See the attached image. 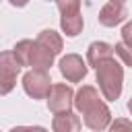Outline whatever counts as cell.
<instances>
[{
	"mask_svg": "<svg viewBox=\"0 0 132 132\" xmlns=\"http://www.w3.org/2000/svg\"><path fill=\"white\" fill-rule=\"evenodd\" d=\"M122 41H126V43L132 45V21L122 27Z\"/></svg>",
	"mask_w": 132,
	"mask_h": 132,
	"instance_id": "2e32d148",
	"label": "cell"
},
{
	"mask_svg": "<svg viewBox=\"0 0 132 132\" xmlns=\"http://www.w3.org/2000/svg\"><path fill=\"white\" fill-rule=\"evenodd\" d=\"M116 47V54L120 56V60L126 64V66H132V45L126 43V41H120L113 45Z\"/></svg>",
	"mask_w": 132,
	"mask_h": 132,
	"instance_id": "5bb4252c",
	"label": "cell"
},
{
	"mask_svg": "<svg viewBox=\"0 0 132 132\" xmlns=\"http://www.w3.org/2000/svg\"><path fill=\"white\" fill-rule=\"evenodd\" d=\"M97 82L99 89L103 93V97L107 101H116L122 95V87H124V68L113 60H105L97 66Z\"/></svg>",
	"mask_w": 132,
	"mask_h": 132,
	"instance_id": "3957f363",
	"label": "cell"
},
{
	"mask_svg": "<svg viewBox=\"0 0 132 132\" xmlns=\"http://www.w3.org/2000/svg\"><path fill=\"white\" fill-rule=\"evenodd\" d=\"M126 19V8L122 2H113L109 0L101 10H99V23L103 27H116Z\"/></svg>",
	"mask_w": 132,
	"mask_h": 132,
	"instance_id": "ba28073f",
	"label": "cell"
},
{
	"mask_svg": "<svg viewBox=\"0 0 132 132\" xmlns=\"http://www.w3.org/2000/svg\"><path fill=\"white\" fill-rule=\"evenodd\" d=\"M23 89L33 99H47V95L52 91V78H50L47 70L31 68L23 76Z\"/></svg>",
	"mask_w": 132,
	"mask_h": 132,
	"instance_id": "277c9868",
	"label": "cell"
},
{
	"mask_svg": "<svg viewBox=\"0 0 132 132\" xmlns=\"http://www.w3.org/2000/svg\"><path fill=\"white\" fill-rule=\"evenodd\" d=\"M52 128L56 132H76V130H80V120L72 111H60L54 116Z\"/></svg>",
	"mask_w": 132,
	"mask_h": 132,
	"instance_id": "30bf717a",
	"label": "cell"
},
{
	"mask_svg": "<svg viewBox=\"0 0 132 132\" xmlns=\"http://www.w3.org/2000/svg\"><path fill=\"white\" fill-rule=\"evenodd\" d=\"M111 130H132V122L128 120H116L113 124H109Z\"/></svg>",
	"mask_w": 132,
	"mask_h": 132,
	"instance_id": "9a60e30c",
	"label": "cell"
},
{
	"mask_svg": "<svg viewBox=\"0 0 132 132\" xmlns=\"http://www.w3.org/2000/svg\"><path fill=\"white\" fill-rule=\"evenodd\" d=\"M60 27H62V31L68 35V37H76L80 31H82V27H85V21H82V14L78 12V14H70V16H62L60 19Z\"/></svg>",
	"mask_w": 132,
	"mask_h": 132,
	"instance_id": "8fae6325",
	"label": "cell"
},
{
	"mask_svg": "<svg viewBox=\"0 0 132 132\" xmlns=\"http://www.w3.org/2000/svg\"><path fill=\"white\" fill-rule=\"evenodd\" d=\"M113 2H122V4H124V2H126V0H113Z\"/></svg>",
	"mask_w": 132,
	"mask_h": 132,
	"instance_id": "d6986e66",
	"label": "cell"
},
{
	"mask_svg": "<svg viewBox=\"0 0 132 132\" xmlns=\"http://www.w3.org/2000/svg\"><path fill=\"white\" fill-rule=\"evenodd\" d=\"M87 64L82 62V58L78 54H66L60 60V74L68 80V82H80L87 76Z\"/></svg>",
	"mask_w": 132,
	"mask_h": 132,
	"instance_id": "52a82bcc",
	"label": "cell"
},
{
	"mask_svg": "<svg viewBox=\"0 0 132 132\" xmlns=\"http://www.w3.org/2000/svg\"><path fill=\"white\" fill-rule=\"evenodd\" d=\"M74 107L82 113L85 126L91 130H105L111 122L109 107L99 99V93L95 87L85 85L74 93Z\"/></svg>",
	"mask_w": 132,
	"mask_h": 132,
	"instance_id": "6da1fadb",
	"label": "cell"
},
{
	"mask_svg": "<svg viewBox=\"0 0 132 132\" xmlns=\"http://www.w3.org/2000/svg\"><path fill=\"white\" fill-rule=\"evenodd\" d=\"M8 2H10L12 6H16V8H21V6H27V2H29V0H8Z\"/></svg>",
	"mask_w": 132,
	"mask_h": 132,
	"instance_id": "e0dca14e",
	"label": "cell"
},
{
	"mask_svg": "<svg viewBox=\"0 0 132 132\" xmlns=\"http://www.w3.org/2000/svg\"><path fill=\"white\" fill-rule=\"evenodd\" d=\"M128 111H130V116H132V97H130V101H128Z\"/></svg>",
	"mask_w": 132,
	"mask_h": 132,
	"instance_id": "ac0fdd59",
	"label": "cell"
},
{
	"mask_svg": "<svg viewBox=\"0 0 132 132\" xmlns=\"http://www.w3.org/2000/svg\"><path fill=\"white\" fill-rule=\"evenodd\" d=\"M37 41L41 43V45H45L50 52H54V54H60L62 52V37L56 33V31H52V29H43L39 35H37Z\"/></svg>",
	"mask_w": 132,
	"mask_h": 132,
	"instance_id": "7c38bea8",
	"label": "cell"
},
{
	"mask_svg": "<svg viewBox=\"0 0 132 132\" xmlns=\"http://www.w3.org/2000/svg\"><path fill=\"white\" fill-rule=\"evenodd\" d=\"M14 54L21 60L23 66H31V68H39V70H50L54 64V52H50L45 45H41L37 39H21L14 45Z\"/></svg>",
	"mask_w": 132,
	"mask_h": 132,
	"instance_id": "7a4b0ae2",
	"label": "cell"
},
{
	"mask_svg": "<svg viewBox=\"0 0 132 132\" xmlns=\"http://www.w3.org/2000/svg\"><path fill=\"white\" fill-rule=\"evenodd\" d=\"M72 105H74V91L64 82L52 85V91L47 95V109L52 113H60V111H70Z\"/></svg>",
	"mask_w": 132,
	"mask_h": 132,
	"instance_id": "8992f818",
	"label": "cell"
},
{
	"mask_svg": "<svg viewBox=\"0 0 132 132\" xmlns=\"http://www.w3.org/2000/svg\"><path fill=\"white\" fill-rule=\"evenodd\" d=\"M58 10L62 16H70V14H78L80 12V0H56Z\"/></svg>",
	"mask_w": 132,
	"mask_h": 132,
	"instance_id": "4fadbf2b",
	"label": "cell"
},
{
	"mask_svg": "<svg viewBox=\"0 0 132 132\" xmlns=\"http://www.w3.org/2000/svg\"><path fill=\"white\" fill-rule=\"evenodd\" d=\"M113 54H116V47L113 45H109L105 41H93L89 45V50H87V62H89V66L97 68L101 62L113 58Z\"/></svg>",
	"mask_w": 132,
	"mask_h": 132,
	"instance_id": "9c48e42d",
	"label": "cell"
},
{
	"mask_svg": "<svg viewBox=\"0 0 132 132\" xmlns=\"http://www.w3.org/2000/svg\"><path fill=\"white\" fill-rule=\"evenodd\" d=\"M23 64L16 58L14 50L12 52H2L0 54V93L8 95L16 82V74L21 72Z\"/></svg>",
	"mask_w": 132,
	"mask_h": 132,
	"instance_id": "5b68a950",
	"label": "cell"
}]
</instances>
